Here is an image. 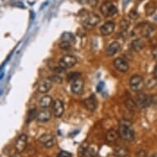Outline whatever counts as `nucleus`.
<instances>
[{"mask_svg":"<svg viewBox=\"0 0 157 157\" xmlns=\"http://www.w3.org/2000/svg\"><path fill=\"white\" fill-rule=\"evenodd\" d=\"M119 134L122 139L127 142H132L134 139L135 132L132 122L128 119H122L119 122Z\"/></svg>","mask_w":157,"mask_h":157,"instance_id":"f257e3e1","label":"nucleus"},{"mask_svg":"<svg viewBox=\"0 0 157 157\" xmlns=\"http://www.w3.org/2000/svg\"><path fill=\"white\" fill-rule=\"evenodd\" d=\"M151 97L149 95L143 94V93H139L136 95L134 101H135L137 108L145 109L151 105Z\"/></svg>","mask_w":157,"mask_h":157,"instance_id":"f03ea898","label":"nucleus"},{"mask_svg":"<svg viewBox=\"0 0 157 157\" xmlns=\"http://www.w3.org/2000/svg\"><path fill=\"white\" fill-rule=\"evenodd\" d=\"M101 12L105 17H112L114 14H116L117 12H118V9L112 2L107 1V2L102 4L101 8Z\"/></svg>","mask_w":157,"mask_h":157,"instance_id":"7ed1b4c3","label":"nucleus"},{"mask_svg":"<svg viewBox=\"0 0 157 157\" xmlns=\"http://www.w3.org/2000/svg\"><path fill=\"white\" fill-rule=\"evenodd\" d=\"M101 21L100 17L95 13H89L87 15H86L83 18V25L86 28H92L95 26H96Z\"/></svg>","mask_w":157,"mask_h":157,"instance_id":"20e7f679","label":"nucleus"},{"mask_svg":"<svg viewBox=\"0 0 157 157\" xmlns=\"http://www.w3.org/2000/svg\"><path fill=\"white\" fill-rule=\"evenodd\" d=\"M129 85H130V87L132 90L140 91L143 88V86H144L143 79H142V77L141 76L134 75L129 80Z\"/></svg>","mask_w":157,"mask_h":157,"instance_id":"39448f33","label":"nucleus"},{"mask_svg":"<svg viewBox=\"0 0 157 157\" xmlns=\"http://www.w3.org/2000/svg\"><path fill=\"white\" fill-rule=\"evenodd\" d=\"M77 62V58L72 55H64L61 58L59 61V66L62 67L63 68H70V67H73Z\"/></svg>","mask_w":157,"mask_h":157,"instance_id":"423d86ee","label":"nucleus"},{"mask_svg":"<svg viewBox=\"0 0 157 157\" xmlns=\"http://www.w3.org/2000/svg\"><path fill=\"white\" fill-rule=\"evenodd\" d=\"M26 145H27V136L25 134H21L18 136L17 139L16 141L15 148L16 151L19 153L24 151L26 149Z\"/></svg>","mask_w":157,"mask_h":157,"instance_id":"0eeeda50","label":"nucleus"},{"mask_svg":"<svg viewBox=\"0 0 157 157\" xmlns=\"http://www.w3.org/2000/svg\"><path fill=\"white\" fill-rule=\"evenodd\" d=\"M39 142H40L44 147L50 148L54 145V136L52 134H43L42 136H40Z\"/></svg>","mask_w":157,"mask_h":157,"instance_id":"6e6552de","label":"nucleus"},{"mask_svg":"<svg viewBox=\"0 0 157 157\" xmlns=\"http://www.w3.org/2000/svg\"><path fill=\"white\" fill-rule=\"evenodd\" d=\"M84 89V81L82 78H78L77 80L72 82L71 86V90L73 94L76 95H82Z\"/></svg>","mask_w":157,"mask_h":157,"instance_id":"1a4fd4ad","label":"nucleus"},{"mask_svg":"<svg viewBox=\"0 0 157 157\" xmlns=\"http://www.w3.org/2000/svg\"><path fill=\"white\" fill-rule=\"evenodd\" d=\"M113 65L115 67L116 69H118L120 72H127L129 68L128 63L127 62L126 60L121 58H118L113 61Z\"/></svg>","mask_w":157,"mask_h":157,"instance_id":"9d476101","label":"nucleus"},{"mask_svg":"<svg viewBox=\"0 0 157 157\" xmlns=\"http://www.w3.org/2000/svg\"><path fill=\"white\" fill-rule=\"evenodd\" d=\"M53 111L55 117L59 118L63 115V113L64 112V106L63 103L60 100H56L54 101V105H53Z\"/></svg>","mask_w":157,"mask_h":157,"instance_id":"9b49d317","label":"nucleus"},{"mask_svg":"<svg viewBox=\"0 0 157 157\" xmlns=\"http://www.w3.org/2000/svg\"><path fill=\"white\" fill-rule=\"evenodd\" d=\"M138 30H139V33L142 37H149L151 33L154 31V29L152 27L151 25L148 23H143L142 25L138 26Z\"/></svg>","mask_w":157,"mask_h":157,"instance_id":"f8f14e48","label":"nucleus"},{"mask_svg":"<svg viewBox=\"0 0 157 157\" xmlns=\"http://www.w3.org/2000/svg\"><path fill=\"white\" fill-rule=\"evenodd\" d=\"M52 87L51 81L49 79H45V80L40 81L38 83L37 86V90L40 93H46L48 92Z\"/></svg>","mask_w":157,"mask_h":157,"instance_id":"ddd939ff","label":"nucleus"},{"mask_svg":"<svg viewBox=\"0 0 157 157\" xmlns=\"http://www.w3.org/2000/svg\"><path fill=\"white\" fill-rule=\"evenodd\" d=\"M114 27H115V25L113 21H107L101 26L100 31L103 36H109L113 33V31H114Z\"/></svg>","mask_w":157,"mask_h":157,"instance_id":"4468645a","label":"nucleus"},{"mask_svg":"<svg viewBox=\"0 0 157 157\" xmlns=\"http://www.w3.org/2000/svg\"><path fill=\"white\" fill-rule=\"evenodd\" d=\"M120 49V44L119 42L114 41L113 43H111L105 49V54L108 56H113L114 54H116Z\"/></svg>","mask_w":157,"mask_h":157,"instance_id":"2eb2a0df","label":"nucleus"},{"mask_svg":"<svg viewBox=\"0 0 157 157\" xmlns=\"http://www.w3.org/2000/svg\"><path fill=\"white\" fill-rule=\"evenodd\" d=\"M84 105L88 110L90 111H94L96 109V100H95V95H90V97H88L87 99H86L84 101Z\"/></svg>","mask_w":157,"mask_h":157,"instance_id":"dca6fc26","label":"nucleus"},{"mask_svg":"<svg viewBox=\"0 0 157 157\" xmlns=\"http://www.w3.org/2000/svg\"><path fill=\"white\" fill-rule=\"evenodd\" d=\"M52 113L49 110H42L40 111L37 114L36 119L39 122H41V123H44V122L49 121V119H51Z\"/></svg>","mask_w":157,"mask_h":157,"instance_id":"f3484780","label":"nucleus"},{"mask_svg":"<svg viewBox=\"0 0 157 157\" xmlns=\"http://www.w3.org/2000/svg\"><path fill=\"white\" fill-rule=\"evenodd\" d=\"M119 136V132H116L113 129H110L109 131H108L107 134H106V142H109V143L115 142L117 139H118Z\"/></svg>","mask_w":157,"mask_h":157,"instance_id":"a211bd4d","label":"nucleus"},{"mask_svg":"<svg viewBox=\"0 0 157 157\" xmlns=\"http://www.w3.org/2000/svg\"><path fill=\"white\" fill-rule=\"evenodd\" d=\"M145 47V43L141 39H136L132 42L131 48L134 51H140Z\"/></svg>","mask_w":157,"mask_h":157,"instance_id":"6ab92c4d","label":"nucleus"},{"mask_svg":"<svg viewBox=\"0 0 157 157\" xmlns=\"http://www.w3.org/2000/svg\"><path fill=\"white\" fill-rule=\"evenodd\" d=\"M52 102H53V99L50 95H44L40 101V105L41 108L47 109L51 106Z\"/></svg>","mask_w":157,"mask_h":157,"instance_id":"aec40b11","label":"nucleus"},{"mask_svg":"<svg viewBox=\"0 0 157 157\" xmlns=\"http://www.w3.org/2000/svg\"><path fill=\"white\" fill-rule=\"evenodd\" d=\"M114 155L117 157H126L128 155V150L125 147H116L114 149Z\"/></svg>","mask_w":157,"mask_h":157,"instance_id":"412c9836","label":"nucleus"},{"mask_svg":"<svg viewBox=\"0 0 157 157\" xmlns=\"http://www.w3.org/2000/svg\"><path fill=\"white\" fill-rule=\"evenodd\" d=\"M60 40H61V41L68 42V43L72 44L75 42L74 36L72 33H69V32H65V33L63 34Z\"/></svg>","mask_w":157,"mask_h":157,"instance_id":"4be33fe9","label":"nucleus"},{"mask_svg":"<svg viewBox=\"0 0 157 157\" xmlns=\"http://www.w3.org/2000/svg\"><path fill=\"white\" fill-rule=\"evenodd\" d=\"M88 149H89V145H88L87 142H85L84 143H82V144L80 146V147H79V150H78V155H79V156H85L86 153Z\"/></svg>","mask_w":157,"mask_h":157,"instance_id":"5701e85b","label":"nucleus"},{"mask_svg":"<svg viewBox=\"0 0 157 157\" xmlns=\"http://www.w3.org/2000/svg\"><path fill=\"white\" fill-rule=\"evenodd\" d=\"M37 111H36V109H31V110H29L28 114H27V119H26V123L29 124V123H31V121H33L34 119H36V117H37Z\"/></svg>","mask_w":157,"mask_h":157,"instance_id":"b1692460","label":"nucleus"},{"mask_svg":"<svg viewBox=\"0 0 157 157\" xmlns=\"http://www.w3.org/2000/svg\"><path fill=\"white\" fill-rule=\"evenodd\" d=\"M155 11V6L153 3H149L146 5V13L147 16L152 15Z\"/></svg>","mask_w":157,"mask_h":157,"instance_id":"393cba45","label":"nucleus"},{"mask_svg":"<svg viewBox=\"0 0 157 157\" xmlns=\"http://www.w3.org/2000/svg\"><path fill=\"white\" fill-rule=\"evenodd\" d=\"M125 105H126L127 108L129 110H134L136 107V103H135V101H132L130 99H128V100H127V101H125Z\"/></svg>","mask_w":157,"mask_h":157,"instance_id":"a878e982","label":"nucleus"},{"mask_svg":"<svg viewBox=\"0 0 157 157\" xmlns=\"http://www.w3.org/2000/svg\"><path fill=\"white\" fill-rule=\"evenodd\" d=\"M80 76L81 74L79 72H71V73H69V74L67 75V80L69 81V82L70 81L73 82V81L77 80L78 78H80Z\"/></svg>","mask_w":157,"mask_h":157,"instance_id":"bb28decb","label":"nucleus"},{"mask_svg":"<svg viewBox=\"0 0 157 157\" xmlns=\"http://www.w3.org/2000/svg\"><path fill=\"white\" fill-rule=\"evenodd\" d=\"M129 25H130V23H129L128 21H126V20H123V21L120 22V24H119V28H120V31H121L122 32L126 31L127 30H128V28Z\"/></svg>","mask_w":157,"mask_h":157,"instance_id":"cd10ccee","label":"nucleus"},{"mask_svg":"<svg viewBox=\"0 0 157 157\" xmlns=\"http://www.w3.org/2000/svg\"><path fill=\"white\" fill-rule=\"evenodd\" d=\"M48 79H49L51 82L55 83H62L63 82L62 77L59 76V75H52V76L48 77Z\"/></svg>","mask_w":157,"mask_h":157,"instance_id":"c85d7f7f","label":"nucleus"},{"mask_svg":"<svg viewBox=\"0 0 157 157\" xmlns=\"http://www.w3.org/2000/svg\"><path fill=\"white\" fill-rule=\"evenodd\" d=\"M96 151L94 148H90L87 150V151L86 153L85 157H96Z\"/></svg>","mask_w":157,"mask_h":157,"instance_id":"c756f323","label":"nucleus"},{"mask_svg":"<svg viewBox=\"0 0 157 157\" xmlns=\"http://www.w3.org/2000/svg\"><path fill=\"white\" fill-rule=\"evenodd\" d=\"M72 44L68 43V42H65V41H61L59 44L60 49H64V50H67V49H71V47H72Z\"/></svg>","mask_w":157,"mask_h":157,"instance_id":"7c9ffc66","label":"nucleus"},{"mask_svg":"<svg viewBox=\"0 0 157 157\" xmlns=\"http://www.w3.org/2000/svg\"><path fill=\"white\" fill-rule=\"evenodd\" d=\"M58 157H72V154L67 151H60L59 154L58 155Z\"/></svg>","mask_w":157,"mask_h":157,"instance_id":"2f4dec72","label":"nucleus"},{"mask_svg":"<svg viewBox=\"0 0 157 157\" xmlns=\"http://www.w3.org/2000/svg\"><path fill=\"white\" fill-rule=\"evenodd\" d=\"M129 17L132 18V19H136V18L138 17V13H136V11H131L129 13Z\"/></svg>","mask_w":157,"mask_h":157,"instance_id":"473e14b6","label":"nucleus"},{"mask_svg":"<svg viewBox=\"0 0 157 157\" xmlns=\"http://www.w3.org/2000/svg\"><path fill=\"white\" fill-rule=\"evenodd\" d=\"M87 2L92 8L96 7V5L98 4V0H87Z\"/></svg>","mask_w":157,"mask_h":157,"instance_id":"72a5a7b5","label":"nucleus"},{"mask_svg":"<svg viewBox=\"0 0 157 157\" xmlns=\"http://www.w3.org/2000/svg\"><path fill=\"white\" fill-rule=\"evenodd\" d=\"M104 86H105V83L101 82L98 84L97 87H96V90H97L98 92H101V90H102V89L104 88Z\"/></svg>","mask_w":157,"mask_h":157,"instance_id":"f704fd0d","label":"nucleus"},{"mask_svg":"<svg viewBox=\"0 0 157 157\" xmlns=\"http://www.w3.org/2000/svg\"><path fill=\"white\" fill-rule=\"evenodd\" d=\"M152 55L155 59H157V46L154 47V49H152Z\"/></svg>","mask_w":157,"mask_h":157,"instance_id":"c9c22d12","label":"nucleus"},{"mask_svg":"<svg viewBox=\"0 0 157 157\" xmlns=\"http://www.w3.org/2000/svg\"><path fill=\"white\" fill-rule=\"evenodd\" d=\"M11 157H21V155H20V153L17 151V153H14V154H13Z\"/></svg>","mask_w":157,"mask_h":157,"instance_id":"e433bc0d","label":"nucleus"},{"mask_svg":"<svg viewBox=\"0 0 157 157\" xmlns=\"http://www.w3.org/2000/svg\"><path fill=\"white\" fill-rule=\"evenodd\" d=\"M154 74H155V78H157V64H156V66H155V67Z\"/></svg>","mask_w":157,"mask_h":157,"instance_id":"4c0bfd02","label":"nucleus"},{"mask_svg":"<svg viewBox=\"0 0 157 157\" xmlns=\"http://www.w3.org/2000/svg\"><path fill=\"white\" fill-rule=\"evenodd\" d=\"M130 1H131V0H124V3H124V6H126Z\"/></svg>","mask_w":157,"mask_h":157,"instance_id":"58836bf2","label":"nucleus"},{"mask_svg":"<svg viewBox=\"0 0 157 157\" xmlns=\"http://www.w3.org/2000/svg\"><path fill=\"white\" fill-rule=\"evenodd\" d=\"M151 157H157V153H155V154H154V155H152Z\"/></svg>","mask_w":157,"mask_h":157,"instance_id":"ea45409f","label":"nucleus"},{"mask_svg":"<svg viewBox=\"0 0 157 157\" xmlns=\"http://www.w3.org/2000/svg\"><path fill=\"white\" fill-rule=\"evenodd\" d=\"M141 1H142V0H141Z\"/></svg>","mask_w":157,"mask_h":157,"instance_id":"a19ab883","label":"nucleus"}]
</instances>
